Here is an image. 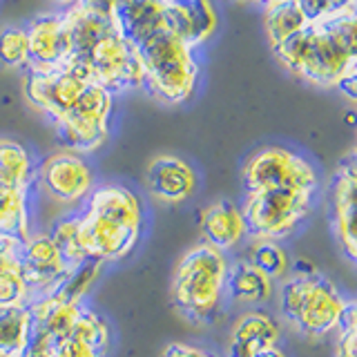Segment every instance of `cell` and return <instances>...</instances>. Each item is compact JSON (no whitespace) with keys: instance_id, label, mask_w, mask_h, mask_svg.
Here are the masks:
<instances>
[{"instance_id":"obj_19","label":"cell","mask_w":357,"mask_h":357,"mask_svg":"<svg viewBox=\"0 0 357 357\" xmlns=\"http://www.w3.org/2000/svg\"><path fill=\"white\" fill-rule=\"evenodd\" d=\"M226 293L234 304L259 306L273 297L275 282L271 277H266L261 271H257L250 261L237 259L234 264L228 266Z\"/></svg>"},{"instance_id":"obj_7","label":"cell","mask_w":357,"mask_h":357,"mask_svg":"<svg viewBox=\"0 0 357 357\" xmlns=\"http://www.w3.org/2000/svg\"><path fill=\"white\" fill-rule=\"evenodd\" d=\"M139 61L143 67V87L165 105H181L195 94L199 81V63L192 50L161 29L141 43Z\"/></svg>"},{"instance_id":"obj_31","label":"cell","mask_w":357,"mask_h":357,"mask_svg":"<svg viewBox=\"0 0 357 357\" xmlns=\"http://www.w3.org/2000/svg\"><path fill=\"white\" fill-rule=\"evenodd\" d=\"M20 357H54V351H52V340L45 337V335H38V333H31V342L25 349Z\"/></svg>"},{"instance_id":"obj_32","label":"cell","mask_w":357,"mask_h":357,"mask_svg":"<svg viewBox=\"0 0 357 357\" xmlns=\"http://www.w3.org/2000/svg\"><path fill=\"white\" fill-rule=\"evenodd\" d=\"M333 11H342V9H351L355 7V0H331Z\"/></svg>"},{"instance_id":"obj_10","label":"cell","mask_w":357,"mask_h":357,"mask_svg":"<svg viewBox=\"0 0 357 357\" xmlns=\"http://www.w3.org/2000/svg\"><path fill=\"white\" fill-rule=\"evenodd\" d=\"M20 268L29 297H45L54 295L59 286L65 282L74 268L65 261L63 252L47 232H31L29 237L20 243Z\"/></svg>"},{"instance_id":"obj_33","label":"cell","mask_w":357,"mask_h":357,"mask_svg":"<svg viewBox=\"0 0 357 357\" xmlns=\"http://www.w3.org/2000/svg\"><path fill=\"white\" fill-rule=\"evenodd\" d=\"M257 357H286V353H284L282 346H275V349H271V351H264V353H259Z\"/></svg>"},{"instance_id":"obj_15","label":"cell","mask_w":357,"mask_h":357,"mask_svg":"<svg viewBox=\"0 0 357 357\" xmlns=\"http://www.w3.org/2000/svg\"><path fill=\"white\" fill-rule=\"evenodd\" d=\"M282 326L266 310H245L234 319L228 335V357H257L279 346Z\"/></svg>"},{"instance_id":"obj_13","label":"cell","mask_w":357,"mask_h":357,"mask_svg":"<svg viewBox=\"0 0 357 357\" xmlns=\"http://www.w3.org/2000/svg\"><path fill=\"white\" fill-rule=\"evenodd\" d=\"M163 18L165 29L192 52L217 29V9L212 0H163Z\"/></svg>"},{"instance_id":"obj_6","label":"cell","mask_w":357,"mask_h":357,"mask_svg":"<svg viewBox=\"0 0 357 357\" xmlns=\"http://www.w3.org/2000/svg\"><path fill=\"white\" fill-rule=\"evenodd\" d=\"M228 257L215 245L201 241L188 248L172 275V301L183 315L206 326L217 319L226 295Z\"/></svg>"},{"instance_id":"obj_25","label":"cell","mask_w":357,"mask_h":357,"mask_svg":"<svg viewBox=\"0 0 357 357\" xmlns=\"http://www.w3.org/2000/svg\"><path fill=\"white\" fill-rule=\"evenodd\" d=\"M248 257H243L245 261H250L257 271H261L266 277L275 279H284L290 273V259L288 252L282 245V241H273V239H252L250 248L245 252Z\"/></svg>"},{"instance_id":"obj_1","label":"cell","mask_w":357,"mask_h":357,"mask_svg":"<svg viewBox=\"0 0 357 357\" xmlns=\"http://www.w3.org/2000/svg\"><path fill=\"white\" fill-rule=\"evenodd\" d=\"M248 237L284 241L304 226L315 204L319 176L304 156L268 145L245 159L241 167Z\"/></svg>"},{"instance_id":"obj_14","label":"cell","mask_w":357,"mask_h":357,"mask_svg":"<svg viewBox=\"0 0 357 357\" xmlns=\"http://www.w3.org/2000/svg\"><path fill=\"white\" fill-rule=\"evenodd\" d=\"M27 38H29V74H45L59 70L67 63V31L63 14H45L29 22Z\"/></svg>"},{"instance_id":"obj_28","label":"cell","mask_w":357,"mask_h":357,"mask_svg":"<svg viewBox=\"0 0 357 357\" xmlns=\"http://www.w3.org/2000/svg\"><path fill=\"white\" fill-rule=\"evenodd\" d=\"M357 346V306L351 301L349 310L337 328V340H335V357H355Z\"/></svg>"},{"instance_id":"obj_11","label":"cell","mask_w":357,"mask_h":357,"mask_svg":"<svg viewBox=\"0 0 357 357\" xmlns=\"http://www.w3.org/2000/svg\"><path fill=\"white\" fill-rule=\"evenodd\" d=\"M355 185H357V159L355 150L340 161L331 183V226L342 255L355 264L357 234H355Z\"/></svg>"},{"instance_id":"obj_16","label":"cell","mask_w":357,"mask_h":357,"mask_svg":"<svg viewBox=\"0 0 357 357\" xmlns=\"http://www.w3.org/2000/svg\"><path fill=\"white\" fill-rule=\"evenodd\" d=\"M109 324L96 310L85 308L72 331L52 342L54 357H105L109 351Z\"/></svg>"},{"instance_id":"obj_12","label":"cell","mask_w":357,"mask_h":357,"mask_svg":"<svg viewBox=\"0 0 357 357\" xmlns=\"http://www.w3.org/2000/svg\"><path fill=\"white\" fill-rule=\"evenodd\" d=\"M195 167L176 154H156L145 167V188L152 199L165 206H178L197 192Z\"/></svg>"},{"instance_id":"obj_20","label":"cell","mask_w":357,"mask_h":357,"mask_svg":"<svg viewBox=\"0 0 357 357\" xmlns=\"http://www.w3.org/2000/svg\"><path fill=\"white\" fill-rule=\"evenodd\" d=\"M20 239L0 234V306L29 304V290L20 268Z\"/></svg>"},{"instance_id":"obj_29","label":"cell","mask_w":357,"mask_h":357,"mask_svg":"<svg viewBox=\"0 0 357 357\" xmlns=\"http://www.w3.org/2000/svg\"><path fill=\"white\" fill-rule=\"evenodd\" d=\"M159 357H221L215 351L204 349V346L188 344V342H170L165 344V349L161 351Z\"/></svg>"},{"instance_id":"obj_36","label":"cell","mask_w":357,"mask_h":357,"mask_svg":"<svg viewBox=\"0 0 357 357\" xmlns=\"http://www.w3.org/2000/svg\"><path fill=\"white\" fill-rule=\"evenodd\" d=\"M0 357H14V355H5V353H0Z\"/></svg>"},{"instance_id":"obj_30","label":"cell","mask_w":357,"mask_h":357,"mask_svg":"<svg viewBox=\"0 0 357 357\" xmlns=\"http://www.w3.org/2000/svg\"><path fill=\"white\" fill-rule=\"evenodd\" d=\"M74 5H78L81 9L89 11V14H94V16L112 20V18H114L116 0H76Z\"/></svg>"},{"instance_id":"obj_21","label":"cell","mask_w":357,"mask_h":357,"mask_svg":"<svg viewBox=\"0 0 357 357\" xmlns=\"http://www.w3.org/2000/svg\"><path fill=\"white\" fill-rule=\"evenodd\" d=\"M0 234L25 241L31 234L29 190L0 178Z\"/></svg>"},{"instance_id":"obj_2","label":"cell","mask_w":357,"mask_h":357,"mask_svg":"<svg viewBox=\"0 0 357 357\" xmlns=\"http://www.w3.org/2000/svg\"><path fill=\"white\" fill-rule=\"evenodd\" d=\"M143 230V204L137 192L119 183L92 190L81 217L63 219L50 232L70 268L87 259L121 261L137 248Z\"/></svg>"},{"instance_id":"obj_27","label":"cell","mask_w":357,"mask_h":357,"mask_svg":"<svg viewBox=\"0 0 357 357\" xmlns=\"http://www.w3.org/2000/svg\"><path fill=\"white\" fill-rule=\"evenodd\" d=\"M0 61L11 70L29 65V38L25 27H7L0 33Z\"/></svg>"},{"instance_id":"obj_18","label":"cell","mask_w":357,"mask_h":357,"mask_svg":"<svg viewBox=\"0 0 357 357\" xmlns=\"http://www.w3.org/2000/svg\"><path fill=\"white\" fill-rule=\"evenodd\" d=\"M112 22L123 38L139 47L141 43L165 29L163 0H126L116 5Z\"/></svg>"},{"instance_id":"obj_8","label":"cell","mask_w":357,"mask_h":357,"mask_svg":"<svg viewBox=\"0 0 357 357\" xmlns=\"http://www.w3.org/2000/svg\"><path fill=\"white\" fill-rule=\"evenodd\" d=\"M112 107L114 94L98 83H89L81 98L52 126L72 152H96L107 143Z\"/></svg>"},{"instance_id":"obj_3","label":"cell","mask_w":357,"mask_h":357,"mask_svg":"<svg viewBox=\"0 0 357 357\" xmlns=\"http://www.w3.org/2000/svg\"><path fill=\"white\" fill-rule=\"evenodd\" d=\"M355 7L312 20L286 40L273 45L286 70L321 89H337L342 78L357 70Z\"/></svg>"},{"instance_id":"obj_35","label":"cell","mask_w":357,"mask_h":357,"mask_svg":"<svg viewBox=\"0 0 357 357\" xmlns=\"http://www.w3.org/2000/svg\"><path fill=\"white\" fill-rule=\"evenodd\" d=\"M56 3H59V5H74L76 0H56Z\"/></svg>"},{"instance_id":"obj_23","label":"cell","mask_w":357,"mask_h":357,"mask_svg":"<svg viewBox=\"0 0 357 357\" xmlns=\"http://www.w3.org/2000/svg\"><path fill=\"white\" fill-rule=\"evenodd\" d=\"M31 312L27 304L0 306V353L20 357L31 342Z\"/></svg>"},{"instance_id":"obj_24","label":"cell","mask_w":357,"mask_h":357,"mask_svg":"<svg viewBox=\"0 0 357 357\" xmlns=\"http://www.w3.org/2000/svg\"><path fill=\"white\" fill-rule=\"evenodd\" d=\"M0 178L27 190L36 183V165L25 145L0 139Z\"/></svg>"},{"instance_id":"obj_17","label":"cell","mask_w":357,"mask_h":357,"mask_svg":"<svg viewBox=\"0 0 357 357\" xmlns=\"http://www.w3.org/2000/svg\"><path fill=\"white\" fill-rule=\"evenodd\" d=\"M199 230L204 241L215 245L221 252L232 250L234 245H239L248 237V228H245L241 208L232 204V201H217V204L201 210Z\"/></svg>"},{"instance_id":"obj_9","label":"cell","mask_w":357,"mask_h":357,"mask_svg":"<svg viewBox=\"0 0 357 357\" xmlns=\"http://www.w3.org/2000/svg\"><path fill=\"white\" fill-rule=\"evenodd\" d=\"M43 192L63 206H76L94 190V174L81 154L72 150L54 152L36 167Z\"/></svg>"},{"instance_id":"obj_5","label":"cell","mask_w":357,"mask_h":357,"mask_svg":"<svg viewBox=\"0 0 357 357\" xmlns=\"http://www.w3.org/2000/svg\"><path fill=\"white\" fill-rule=\"evenodd\" d=\"M351 301L326 275L301 264L288 273L279 290L282 317L308 340H321L337 331Z\"/></svg>"},{"instance_id":"obj_34","label":"cell","mask_w":357,"mask_h":357,"mask_svg":"<svg viewBox=\"0 0 357 357\" xmlns=\"http://www.w3.org/2000/svg\"><path fill=\"white\" fill-rule=\"evenodd\" d=\"M237 3H261V5H266L268 0H237Z\"/></svg>"},{"instance_id":"obj_22","label":"cell","mask_w":357,"mask_h":357,"mask_svg":"<svg viewBox=\"0 0 357 357\" xmlns=\"http://www.w3.org/2000/svg\"><path fill=\"white\" fill-rule=\"evenodd\" d=\"M308 22L310 20L301 11L297 0H268L264 5V31L271 47L304 29Z\"/></svg>"},{"instance_id":"obj_26","label":"cell","mask_w":357,"mask_h":357,"mask_svg":"<svg viewBox=\"0 0 357 357\" xmlns=\"http://www.w3.org/2000/svg\"><path fill=\"white\" fill-rule=\"evenodd\" d=\"M100 271H103V264L92 261V259L78 264L74 271L65 277V282L59 286V290H56L54 295L65 301H72V304H81L83 297L89 293V288H92L98 279Z\"/></svg>"},{"instance_id":"obj_4","label":"cell","mask_w":357,"mask_h":357,"mask_svg":"<svg viewBox=\"0 0 357 357\" xmlns=\"http://www.w3.org/2000/svg\"><path fill=\"white\" fill-rule=\"evenodd\" d=\"M67 31V63L85 72L109 94L143 87L139 52L116 31L114 22L70 5L63 11Z\"/></svg>"}]
</instances>
